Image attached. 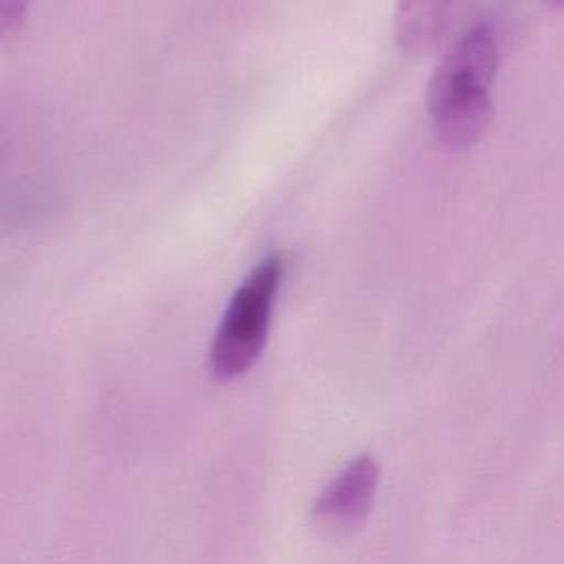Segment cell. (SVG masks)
I'll return each instance as SVG.
<instances>
[{"instance_id": "4", "label": "cell", "mask_w": 564, "mask_h": 564, "mask_svg": "<svg viewBox=\"0 0 564 564\" xmlns=\"http://www.w3.org/2000/svg\"><path fill=\"white\" fill-rule=\"evenodd\" d=\"M456 0H397L394 40L408 57L430 53L441 40Z\"/></svg>"}, {"instance_id": "1", "label": "cell", "mask_w": 564, "mask_h": 564, "mask_svg": "<svg viewBox=\"0 0 564 564\" xmlns=\"http://www.w3.org/2000/svg\"><path fill=\"white\" fill-rule=\"evenodd\" d=\"M498 40L489 24L467 29L441 57L427 84V112L438 143L467 150L480 141L491 115L498 73Z\"/></svg>"}, {"instance_id": "2", "label": "cell", "mask_w": 564, "mask_h": 564, "mask_svg": "<svg viewBox=\"0 0 564 564\" xmlns=\"http://www.w3.org/2000/svg\"><path fill=\"white\" fill-rule=\"evenodd\" d=\"M282 275L284 256L273 251L234 291L209 348V370L216 381L238 379L262 355Z\"/></svg>"}, {"instance_id": "3", "label": "cell", "mask_w": 564, "mask_h": 564, "mask_svg": "<svg viewBox=\"0 0 564 564\" xmlns=\"http://www.w3.org/2000/svg\"><path fill=\"white\" fill-rule=\"evenodd\" d=\"M381 465L375 454H357L315 498L313 522L326 533H348L364 524L377 498Z\"/></svg>"}, {"instance_id": "5", "label": "cell", "mask_w": 564, "mask_h": 564, "mask_svg": "<svg viewBox=\"0 0 564 564\" xmlns=\"http://www.w3.org/2000/svg\"><path fill=\"white\" fill-rule=\"evenodd\" d=\"M31 0H0V40L9 37L24 20Z\"/></svg>"}, {"instance_id": "6", "label": "cell", "mask_w": 564, "mask_h": 564, "mask_svg": "<svg viewBox=\"0 0 564 564\" xmlns=\"http://www.w3.org/2000/svg\"><path fill=\"white\" fill-rule=\"evenodd\" d=\"M544 2H549V4H555V7H562V4H564V0H544Z\"/></svg>"}]
</instances>
